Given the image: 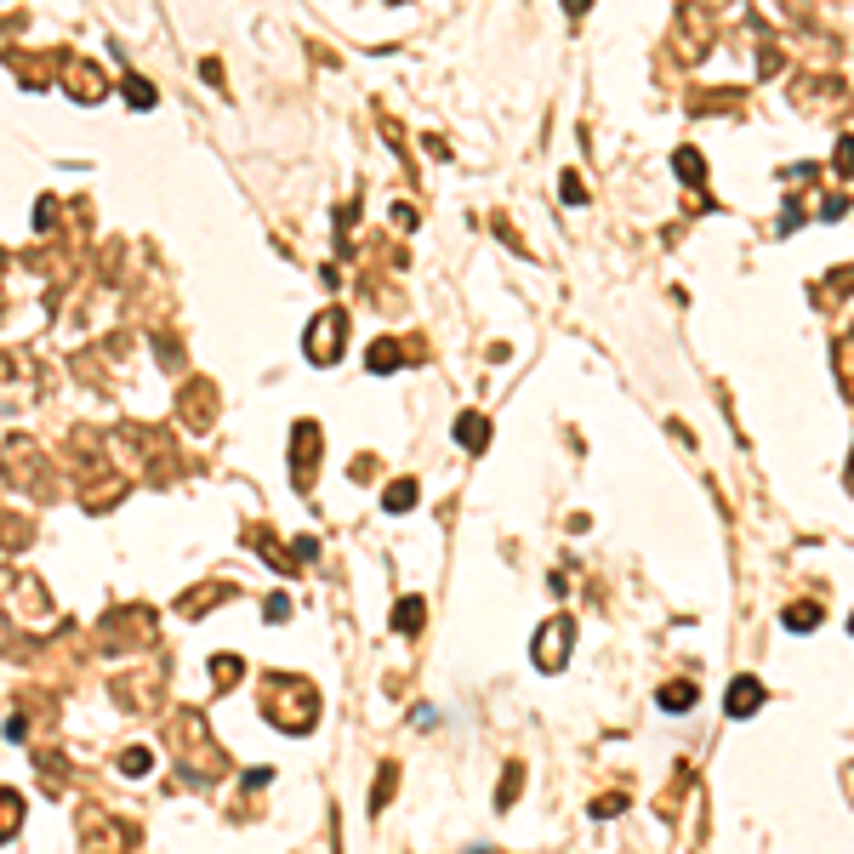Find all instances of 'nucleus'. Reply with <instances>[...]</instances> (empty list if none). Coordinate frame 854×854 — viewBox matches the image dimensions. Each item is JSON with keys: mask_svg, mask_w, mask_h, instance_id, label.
<instances>
[{"mask_svg": "<svg viewBox=\"0 0 854 854\" xmlns=\"http://www.w3.org/2000/svg\"><path fill=\"white\" fill-rule=\"evenodd\" d=\"M786 626H792V632H808V626H815V610H792Z\"/></svg>", "mask_w": 854, "mask_h": 854, "instance_id": "obj_4", "label": "nucleus"}, {"mask_svg": "<svg viewBox=\"0 0 854 854\" xmlns=\"http://www.w3.org/2000/svg\"><path fill=\"white\" fill-rule=\"evenodd\" d=\"M757 701H763V690H757L752 678H741V683H735V695H729V706H735V718H746V712H752Z\"/></svg>", "mask_w": 854, "mask_h": 854, "instance_id": "obj_1", "label": "nucleus"}, {"mask_svg": "<svg viewBox=\"0 0 854 854\" xmlns=\"http://www.w3.org/2000/svg\"><path fill=\"white\" fill-rule=\"evenodd\" d=\"M661 706H666V712L695 706V683H666V690H661Z\"/></svg>", "mask_w": 854, "mask_h": 854, "instance_id": "obj_2", "label": "nucleus"}, {"mask_svg": "<svg viewBox=\"0 0 854 854\" xmlns=\"http://www.w3.org/2000/svg\"><path fill=\"white\" fill-rule=\"evenodd\" d=\"M461 444H467V450H484V421H479V416L461 421Z\"/></svg>", "mask_w": 854, "mask_h": 854, "instance_id": "obj_3", "label": "nucleus"}]
</instances>
